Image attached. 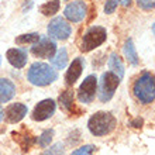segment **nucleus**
Returning <instances> with one entry per match:
<instances>
[{
    "mask_svg": "<svg viewBox=\"0 0 155 155\" xmlns=\"http://www.w3.org/2000/svg\"><path fill=\"white\" fill-rule=\"evenodd\" d=\"M55 107H57V104L52 99H45L34 107L31 117L34 121H44L47 118L52 117V114L55 113Z\"/></svg>",
    "mask_w": 155,
    "mask_h": 155,
    "instance_id": "1a4fd4ad",
    "label": "nucleus"
},
{
    "mask_svg": "<svg viewBox=\"0 0 155 155\" xmlns=\"http://www.w3.org/2000/svg\"><path fill=\"white\" fill-rule=\"evenodd\" d=\"M137 3L144 10H152L155 6V0H137Z\"/></svg>",
    "mask_w": 155,
    "mask_h": 155,
    "instance_id": "a878e982",
    "label": "nucleus"
},
{
    "mask_svg": "<svg viewBox=\"0 0 155 155\" xmlns=\"http://www.w3.org/2000/svg\"><path fill=\"white\" fill-rule=\"evenodd\" d=\"M0 65H2V57H0Z\"/></svg>",
    "mask_w": 155,
    "mask_h": 155,
    "instance_id": "c756f323",
    "label": "nucleus"
},
{
    "mask_svg": "<svg viewBox=\"0 0 155 155\" xmlns=\"http://www.w3.org/2000/svg\"><path fill=\"white\" fill-rule=\"evenodd\" d=\"M118 2H120V0H107L106 6H104V13H106V14H111V13L116 10V7H117Z\"/></svg>",
    "mask_w": 155,
    "mask_h": 155,
    "instance_id": "393cba45",
    "label": "nucleus"
},
{
    "mask_svg": "<svg viewBox=\"0 0 155 155\" xmlns=\"http://www.w3.org/2000/svg\"><path fill=\"white\" fill-rule=\"evenodd\" d=\"M107 64H109V68L111 69V72L117 75L120 79L124 76V65H123L121 59H120V57H118L117 54H114V52L111 54Z\"/></svg>",
    "mask_w": 155,
    "mask_h": 155,
    "instance_id": "dca6fc26",
    "label": "nucleus"
},
{
    "mask_svg": "<svg viewBox=\"0 0 155 155\" xmlns=\"http://www.w3.org/2000/svg\"><path fill=\"white\" fill-rule=\"evenodd\" d=\"M27 78L35 86H48L58 79V72L44 62H34L27 72Z\"/></svg>",
    "mask_w": 155,
    "mask_h": 155,
    "instance_id": "f257e3e1",
    "label": "nucleus"
},
{
    "mask_svg": "<svg viewBox=\"0 0 155 155\" xmlns=\"http://www.w3.org/2000/svg\"><path fill=\"white\" fill-rule=\"evenodd\" d=\"M96 89H97V78L94 75H89L85 81L82 82V85L78 89V99L81 103H90L94 99L96 94Z\"/></svg>",
    "mask_w": 155,
    "mask_h": 155,
    "instance_id": "423d86ee",
    "label": "nucleus"
},
{
    "mask_svg": "<svg viewBox=\"0 0 155 155\" xmlns=\"http://www.w3.org/2000/svg\"><path fill=\"white\" fill-rule=\"evenodd\" d=\"M123 4H124V6H128V4H130V0H123Z\"/></svg>",
    "mask_w": 155,
    "mask_h": 155,
    "instance_id": "c85d7f7f",
    "label": "nucleus"
},
{
    "mask_svg": "<svg viewBox=\"0 0 155 155\" xmlns=\"http://www.w3.org/2000/svg\"><path fill=\"white\" fill-rule=\"evenodd\" d=\"M124 54H126V58L127 61L130 62L131 65H138V55H137V51H135V47L134 44H133V40L131 38H128V40L126 41V44H124Z\"/></svg>",
    "mask_w": 155,
    "mask_h": 155,
    "instance_id": "f3484780",
    "label": "nucleus"
},
{
    "mask_svg": "<svg viewBox=\"0 0 155 155\" xmlns=\"http://www.w3.org/2000/svg\"><path fill=\"white\" fill-rule=\"evenodd\" d=\"M86 13H87V6H86L85 2H74V3H69L64 10V16L68 18L72 23H79L86 17Z\"/></svg>",
    "mask_w": 155,
    "mask_h": 155,
    "instance_id": "9d476101",
    "label": "nucleus"
},
{
    "mask_svg": "<svg viewBox=\"0 0 155 155\" xmlns=\"http://www.w3.org/2000/svg\"><path fill=\"white\" fill-rule=\"evenodd\" d=\"M59 103L65 110H74V90H65L59 94Z\"/></svg>",
    "mask_w": 155,
    "mask_h": 155,
    "instance_id": "6ab92c4d",
    "label": "nucleus"
},
{
    "mask_svg": "<svg viewBox=\"0 0 155 155\" xmlns=\"http://www.w3.org/2000/svg\"><path fill=\"white\" fill-rule=\"evenodd\" d=\"M2 120H3V109L0 107V121H2Z\"/></svg>",
    "mask_w": 155,
    "mask_h": 155,
    "instance_id": "cd10ccee",
    "label": "nucleus"
},
{
    "mask_svg": "<svg viewBox=\"0 0 155 155\" xmlns=\"http://www.w3.org/2000/svg\"><path fill=\"white\" fill-rule=\"evenodd\" d=\"M52 138H54V130H52V128H49V130H45L44 133L38 137L37 143H38V145H40V147L45 148V147H48L49 144H51Z\"/></svg>",
    "mask_w": 155,
    "mask_h": 155,
    "instance_id": "4be33fe9",
    "label": "nucleus"
},
{
    "mask_svg": "<svg viewBox=\"0 0 155 155\" xmlns=\"http://www.w3.org/2000/svg\"><path fill=\"white\" fill-rule=\"evenodd\" d=\"M51 64H52L57 69H64L68 64V54H66L65 48H61L58 52H55L52 58H51Z\"/></svg>",
    "mask_w": 155,
    "mask_h": 155,
    "instance_id": "a211bd4d",
    "label": "nucleus"
},
{
    "mask_svg": "<svg viewBox=\"0 0 155 155\" xmlns=\"http://www.w3.org/2000/svg\"><path fill=\"white\" fill-rule=\"evenodd\" d=\"M116 124H117L116 117L111 113H107V111H99V113L92 116L87 121L89 131L93 135H97V137L110 134L111 131L114 130Z\"/></svg>",
    "mask_w": 155,
    "mask_h": 155,
    "instance_id": "7ed1b4c3",
    "label": "nucleus"
},
{
    "mask_svg": "<svg viewBox=\"0 0 155 155\" xmlns=\"http://www.w3.org/2000/svg\"><path fill=\"white\" fill-rule=\"evenodd\" d=\"M12 135H13V140L20 145L21 150H23L24 152L28 151L30 148H31V145L35 143L34 135H31V133H30L27 128H23L21 131H17V133L16 131H13Z\"/></svg>",
    "mask_w": 155,
    "mask_h": 155,
    "instance_id": "4468645a",
    "label": "nucleus"
},
{
    "mask_svg": "<svg viewBox=\"0 0 155 155\" xmlns=\"http://www.w3.org/2000/svg\"><path fill=\"white\" fill-rule=\"evenodd\" d=\"M134 96L144 104H150L155 99V81L154 75L150 72H144L141 76L135 81L133 86Z\"/></svg>",
    "mask_w": 155,
    "mask_h": 155,
    "instance_id": "f03ea898",
    "label": "nucleus"
},
{
    "mask_svg": "<svg viewBox=\"0 0 155 155\" xmlns=\"http://www.w3.org/2000/svg\"><path fill=\"white\" fill-rule=\"evenodd\" d=\"M143 124H144V120L141 117H137L135 120H133V121H131V126L135 127V128H141V127H143Z\"/></svg>",
    "mask_w": 155,
    "mask_h": 155,
    "instance_id": "bb28decb",
    "label": "nucleus"
},
{
    "mask_svg": "<svg viewBox=\"0 0 155 155\" xmlns=\"http://www.w3.org/2000/svg\"><path fill=\"white\" fill-rule=\"evenodd\" d=\"M83 68H85V61H83V58H75L74 61H72V64L69 65V69L66 71V75H65L66 85H69V86L74 85L75 82L79 79Z\"/></svg>",
    "mask_w": 155,
    "mask_h": 155,
    "instance_id": "ddd939ff",
    "label": "nucleus"
},
{
    "mask_svg": "<svg viewBox=\"0 0 155 155\" xmlns=\"http://www.w3.org/2000/svg\"><path fill=\"white\" fill-rule=\"evenodd\" d=\"M6 58H7V61L12 64L14 68L17 69H21V68H24L25 64H27V51L23 48H12L8 49L7 54H6Z\"/></svg>",
    "mask_w": 155,
    "mask_h": 155,
    "instance_id": "f8f14e48",
    "label": "nucleus"
},
{
    "mask_svg": "<svg viewBox=\"0 0 155 155\" xmlns=\"http://www.w3.org/2000/svg\"><path fill=\"white\" fill-rule=\"evenodd\" d=\"M40 40V34L37 33H31V34H21L16 38L17 44H35Z\"/></svg>",
    "mask_w": 155,
    "mask_h": 155,
    "instance_id": "412c9836",
    "label": "nucleus"
},
{
    "mask_svg": "<svg viewBox=\"0 0 155 155\" xmlns=\"http://www.w3.org/2000/svg\"><path fill=\"white\" fill-rule=\"evenodd\" d=\"M106 38H107L106 28L100 27V25H93V27H90L86 31L83 38H82L81 49L83 52H89L92 49L97 48L99 45H102L106 41Z\"/></svg>",
    "mask_w": 155,
    "mask_h": 155,
    "instance_id": "20e7f679",
    "label": "nucleus"
},
{
    "mask_svg": "<svg viewBox=\"0 0 155 155\" xmlns=\"http://www.w3.org/2000/svg\"><path fill=\"white\" fill-rule=\"evenodd\" d=\"M16 93V86L8 79H0V103L12 100Z\"/></svg>",
    "mask_w": 155,
    "mask_h": 155,
    "instance_id": "2eb2a0df",
    "label": "nucleus"
},
{
    "mask_svg": "<svg viewBox=\"0 0 155 155\" xmlns=\"http://www.w3.org/2000/svg\"><path fill=\"white\" fill-rule=\"evenodd\" d=\"M94 150H96V147H93V145H83V147L75 150L71 155H92Z\"/></svg>",
    "mask_w": 155,
    "mask_h": 155,
    "instance_id": "b1692460",
    "label": "nucleus"
},
{
    "mask_svg": "<svg viewBox=\"0 0 155 155\" xmlns=\"http://www.w3.org/2000/svg\"><path fill=\"white\" fill-rule=\"evenodd\" d=\"M41 155H65V145L62 143H57L48 150H45Z\"/></svg>",
    "mask_w": 155,
    "mask_h": 155,
    "instance_id": "5701e85b",
    "label": "nucleus"
},
{
    "mask_svg": "<svg viewBox=\"0 0 155 155\" xmlns=\"http://www.w3.org/2000/svg\"><path fill=\"white\" fill-rule=\"evenodd\" d=\"M59 10V0H49L48 3L40 6V12L44 16H54Z\"/></svg>",
    "mask_w": 155,
    "mask_h": 155,
    "instance_id": "aec40b11",
    "label": "nucleus"
},
{
    "mask_svg": "<svg viewBox=\"0 0 155 155\" xmlns=\"http://www.w3.org/2000/svg\"><path fill=\"white\" fill-rule=\"evenodd\" d=\"M72 34V27L62 17H55L48 24V35L55 40H66Z\"/></svg>",
    "mask_w": 155,
    "mask_h": 155,
    "instance_id": "0eeeda50",
    "label": "nucleus"
},
{
    "mask_svg": "<svg viewBox=\"0 0 155 155\" xmlns=\"http://www.w3.org/2000/svg\"><path fill=\"white\" fill-rule=\"evenodd\" d=\"M120 85V78L111 71L104 72L100 78V87H99V99L100 102L106 103L114 96L116 89Z\"/></svg>",
    "mask_w": 155,
    "mask_h": 155,
    "instance_id": "39448f33",
    "label": "nucleus"
},
{
    "mask_svg": "<svg viewBox=\"0 0 155 155\" xmlns=\"http://www.w3.org/2000/svg\"><path fill=\"white\" fill-rule=\"evenodd\" d=\"M31 52L38 58H45V59H49L52 58L57 52V44L55 41H52L51 38H41L38 40L34 47L31 48Z\"/></svg>",
    "mask_w": 155,
    "mask_h": 155,
    "instance_id": "6e6552de",
    "label": "nucleus"
},
{
    "mask_svg": "<svg viewBox=\"0 0 155 155\" xmlns=\"http://www.w3.org/2000/svg\"><path fill=\"white\" fill-rule=\"evenodd\" d=\"M27 111H28V109H27L25 104H23V103H13L6 109V111L3 113V117L6 118L7 123L14 124V123L21 121L25 117Z\"/></svg>",
    "mask_w": 155,
    "mask_h": 155,
    "instance_id": "9b49d317",
    "label": "nucleus"
}]
</instances>
